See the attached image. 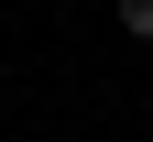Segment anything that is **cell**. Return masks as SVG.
Listing matches in <instances>:
<instances>
[{"mask_svg":"<svg viewBox=\"0 0 153 142\" xmlns=\"http://www.w3.org/2000/svg\"><path fill=\"white\" fill-rule=\"evenodd\" d=\"M120 33H142V44H153V0H120Z\"/></svg>","mask_w":153,"mask_h":142,"instance_id":"1","label":"cell"}]
</instances>
